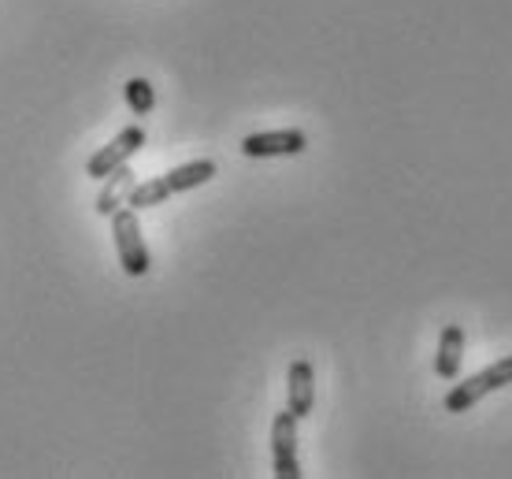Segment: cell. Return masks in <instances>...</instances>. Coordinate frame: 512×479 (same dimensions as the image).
<instances>
[{"label": "cell", "instance_id": "6da1fadb", "mask_svg": "<svg viewBox=\"0 0 512 479\" xmlns=\"http://www.w3.org/2000/svg\"><path fill=\"white\" fill-rule=\"evenodd\" d=\"M216 179V164L212 160H193V164H182V168L167 171L160 179H149V182H138L134 190H130L127 205L134 212L141 208H156L164 205L171 194H182V190H193V186H205V182Z\"/></svg>", "mask_w": 512, "mask_h": 479}, {"label": "cell", "instance_id": "30bf717a", "mask_svg": "<svg viewBox=\"0 0 512 479\" xmlns=\"http://www.w3.org/2000/svg\"><path fill=\"white\" fill-rule=\"evenodd\" d=\"M123 97H127L134 116H149V112H153V104H156L153 82H145V78H130L127 86H123Z\"/></svg>", "mask_w": 512, "mask_h": 479}, {"label": "cell", "instance_id": "3957f363", "mask_svg": "<svg viewBox=\"0 0 512 479\" xmlns=\"http://www.w3.org/2000/svg\"><path fill=\"white\" fill-rule=\"evenodd\" d=\"M112 234H116V253H119V264H123V272L127 275H149L153 268V260H149V246H145V238H141V227H138V212L134 208H119L116 216H112Z\"/></svg>", "mask_w": 512, "mask_h": 479}, {"label": "cell", "instance_id": "ba28073f", "mask_svg": "<svg viewBox=\"0 0 512 479\" xmlns=\"http://www.w3.org/2000/svg\"><path fill=\"white\" fill-rule=\"evenodd\" d=\"M461 361H464V327L446 324L442 327V338H438L435 372L442 379H457L461 376Z\"/></svg>", "mask_w": 512, "mask_h": 479}, {"label": "cell", "instance_id": "7a4b0ae2", "mask_svg": "<svg viewBox=\"0 0 512 479\" xmlns=\"http://www.w3.org/2000/svg\"><path fill=\"white\" fill-rule=\"evenodd\" d=\"M512 383V353L509 357H501V361H494L490 368H483V372H475V376L461 379L457 387L446 394V413H468L472 405H479L487 394H494V390H505Z\"/></svg>", "mask_w": 512, "mask_h": 479}, {"label": "cell", "instance_id": "52a82bcc", "mask_svg": "<svg viewBox=\"0 0 512 479\" xmlns=\"http://www.w3.org/2000/svg\"><path fill=\"white\" fill-rule=\"evenodd\" d=\"M286 390H290V413L297 420H305L316 405V372H312V361H294L290 364V376H286Z\"/></svg>", "mask_w": 512, "mask_h": 479}, {"label": "cell", "instance_id": "277c9868", "mask_svg": "<svg viewBox=\"0 0 512 479\" xmlns=\"http://www.w3.org/2000/svg\"><path fill=\"white\" fill-rule=\"evenodd\" d=\"M141 145H145V130L134 123V127H127V130H119L112 142L104 145L101 153H93L90 160H86V175L90 179H108L116 168H123L130 156L138 153Z\"/></svg>", "mask_w": 512, "mask_h": 479}, {"label": "cell", "instance_id": "8992f818", "mask_svg": "<svg viewBox=\"0 0 512 479\" xmlns=\"http://www.w3.org/2000/svg\"><path fill=\"white\" fill-rule=\"evenodd\" d=\"M308 149L305 130H268V134H249L242 142V153L253 160H268V156H297Z\"/></svg>", "mask_w": 512, "mask_h": 479}, {"label": "cell", "instance_id": "9c48e42d", "mask_svg": "<svg viewBox=\"0 0 512 479\" xmlns=\"http://www.w3.org/2000/svg\"><path fill=\"white\" fill-rule=\"evenodd\" d=\"M138 186V179H134V171L123 164V168H116L112 175H108V182H104V190L97 194V212L101 216H116L119 208L127 205L130 190Z\"/></svg>", "mask_w": 512, "mask_h": 479}, {"label": "cell", "instance_id": "5b68a950", "mask_svg": "<svg viewBox=\"0 0 512 479\" xmlns=\"http://www.w3.org/2000/svg\"><path fill=\"white\" fill-rule=\"evenodd\" d=\"M271 465L279 479H301V465H297V416L286 413L275 416L271 424Z\"/></svg>", "mask_w": 512, "mask_h": 479}]
</instances>
